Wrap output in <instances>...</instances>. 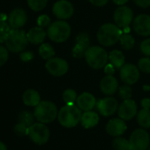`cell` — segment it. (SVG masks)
<instances>
[{"label": "cell", "instance_id": "cell-1", "mask_svg": "<svg viewBox=\"0 0 150 150\" xmlns=\"http://www.w3.org/2000/svg\"><path fill=\"white\" fill-rule=\"evenodd\" d=\"M81 110L75 104H65L62 107L57 114L59 124L66 128L76 126L81 119Z\"/></svg>", "mask_w": 150, "mask_h": 150}, {"label": "cell", "instance_id": "cell-2", "mask_svg": "<svg viewBox=\"0 0 150 150\" xmlns=\"http://www.w3.org/2000/svg\"><path fill=\"white\" fill-rule=\"evenodd\" d=\"M123 31L120 28L112 23H106L100 27L97 31V40L103 46L110 47L120 40Z\"/></svg>", "mask_w": 150, "mask_h": 150}, {"label": "cell", "instance_id": "cell-3", "mask_svg": "<svg viewBox=\"0 0 150 150\" xmlns=\"http://www.w3.org/2000/svg\"><path fill=\"white\" fill-rule=\"evenodd\" d=\"M85 58L88 64L96 70L103 68L109 60V54L100 46H92L88 49L85 54Z\"/></svg>", "mask_w": 150, "mask_h": 150}, {"label": "cell", "instance_id": "cell-4", "mask_svg": "<svg viewBox=\"0 0 150 150\" xmlns=\"http://www.w3.org/2000/svg\"><path fill=\"white\" fill-rule=\"evenodd\" d=\"M57 106L50 101H41L34 110L35 119L43 124L53 122L57 117Z\"/></svg>", "mask_w": 150, "mask_h": 150}, {"label": "cell", "instance_id": "cell-5", "mask_svg": "<svg viewBox=\"0 0 150 150\" xmlns=\"http://www.w3.org/2000/svg\"><path fill=\"white\" fill-rule=\"evenodd\" d=\"M71 27L64 21H57L52 22L47 30V35L49 38L55 42L61 43L65 42L71 35Z\"/></svg>", "mask_w": 150, "mask_h": 150}, {"label": "cell", "instance_id": "cell-6", "mask_svg": "<svg viewBox=\"0 0 150 150\" xmlns=\"http://www.w3.org/2000/svg\"><path fill=\"white\" fill-rule=\"evenodd\" d=\"M5 42L8 50L12 52H21L26 49L29 42L24 30L12 28Z\"/></svg>", "mask_w": 150, "mask_h": 150}, {"label": "cell", "instance_id": "cell-7", "mask_svg": "<svg viewBox=\"0 0 150 150\" xmlns=\"http://www.w3.org/2000/svg\"><path fill=\"white\" fill-rule=\"evenodd\" d=\"M130 150H146L150 144L149 133L144 128L135 129L129 138Z\"/></svg>", "mask_w": 150, "mask_h": 150}, {"label": "cell", "instance_id": "cell-8", "mask_svg": "<svg viewBox=\"0 0 150 150\" xmlns=\"http://www.w3.org/2000/svg\"><path fill=\"white\" fill-rule=\"evenodd\" d=\"M31 140L37 145H43L50 139V130L43 123H34L28 127V134Z\"/></svg>", "mask_w": 150, "mask_h": 150}, {"label": "cell", "instance_id": "cell-9", "mask_svg": "<svg viewBox=\"0 0 150 150\" xmlns=\"http://www.w3.org/2000/svg\"><path fill=\"white\" fill-rule=\"evenodd\" d=\"M45 68L48 72L55 77H61L64 75L69 69L68 63L60 57H51L47 60Z\"/></svg>", "mask_w": 150, "mask_h": 150}, {"label": "cell", "instance_id": "cell-10", "mask_svg": "<svg viewBox=\"0 0 150 150\" xmlns=\"http://www.w3.org/2000/svg\"><path fill=\"white\" fill-rule=\"evenodd\" d=\"M113 18L117 26H118L120 28H125L132 23L133 13L128 6H120L115 10Z\"/></svg>", "mask_w": 150, "mask_h": 150}, {"label": "cell", "instance_id": "cell-11", "mask_svg": "<svg viewBox=\"0 0 150 150\" xmlns=\"http://www.w3.org/2000/svg\"><path fill=\"white\" fill-rule=\"evenodd\" d=\"M121 81L127 85L135 84L139 79V70L132 64H125L120 69Z\"/></svg>", "mask_w": 150, "mask_h": 150}, {"label": "cell", "instance_id": "cell-12", "mask_svg": "<svg viewBox=\"0 0 150 150\" xmlns=\"http://www.w3.org/2000/svg\"><path fill=\"white\" fill-rule=\"evenodd\" d=\"M73 6L68 0H59L56 2L52 7L53 14L59 20L65 21L73 15Z\"/></svg>", "mask_w": 150, "mask_h": 150}, {"label": "cell", "instance_id": "cell-13", "mask_svg": "<svg viewBox=\"0 0 150 150\" xmlns=\"http://www.w3.org/2000/svg\"><path fill=\"white\" fill-rule=\"evenodd\" d=\"M96 109L103 117H110L117 111L118 103L113 97H105L96 102Z\"/></svg>", "mask_w": 150, "mask_h": 150}, {"label": "cell", "instance_id": "cell-14", "mask_svg": "<svg viewBox=\"0 0 150 150\" xmlns=\"http://www.w3.org/2000/svg\"><path fill=\"white\" fill-rule=\"evenodd\" d=\"M137 113H138L137 104L135 101L132 99L124 100L117 109L118 117L125 121L132 119L137 115Z\"/></svg>", "mask_w": 150, "mask_h": 150}, {"label": "cell", "instance_id": "cell-15", "mask_svg": "<svg viewBox=\"0 0 150 150\" xmlns=\"http://www.w3.org/2000/svg\"><path fill=\"white\" fill-rule=\"evenodd\" d=\"M90 38L87 33H81L76 37V43H75L71 53L75 58H81L85 57L86 51L89 48Z\"/></svg>", "mask_w": 150, "mask_h": 150}, {"label": "cell", "instance_id": "cell-16", "mask_svg": "<svg viewBox=\"0 0 150 150\" xmlns=\"http://www.w3.org/2000/svg\"><path fill=\"white\" fill-rule=\"evenodd\" d=\"M132 27L135 33L140 36L150 35V16L147 14H139L132 21Z\"/></svg>", "mask_w": 150, "mask_h": 150}, {"label": "cell", "instance_id": "cell-17", "mask_svg": "<svg viewBox=\"0 0 150 150\" xmlns=\"http://www.w3.org/2000/svg\"><path fill=\"white\" fill-rule=\"evenodd\" d=\"M28 21V15L26 11L21 8H16L13 10L8 16V22L12 28L20 29L24 27Z\"/></svg>", "mask_w": 150, "mask_h": 150}, {"label": "cell", "instance_id": "cell-18", "mask_svg": "<svg viewBox=\"0 0 150 150\" xmlns=\"http://www.w3.org/2000/svg\"><path fill=\"white\" fill-rule=\"evenodd\" d=\"M127 129V125L122 118H112L106 125V132L112 137H118L123 135Z\"/></svg>", "mask_w": 150, "mask_h": 150}, {"label": "cell", "instance_id": "cell-19", "mask_svg": "<svg viewBox=\"0 0 150 150\" xmlns=\"http://www.w3.org/2000/svg\"><path fill=\"white\" fill-rule=\"evenodd\" d=\"M100 89L103 94L112 96L118 89V82L113 75H106L100 82Z\"/></svg>", "mask_w": 150, "mask_h": 150}, {"label": "cell", "instance_id": "cell-20", "mask_svg": "<svg viewBox=\"0 0 150 150\" xmlns=\"http://www.w3.org/2000/svg\"><path fill=\"white\" fill-rule=\"evenodd\" d=\"M76 105L83 111L92 110L96 106V99L91 93L84 92L77 97Z\"/></svg>", "mask_w": 150, "mask_h": 150}, {"label": "cell", "instance_id": "cell-21", "mask_svg": "<svg viewBox=\"0 0 150 150\" xmlns=\"http://www.w3.org/2000/svg\"><path fill=\"white\" fill-rule=\"evenodd\" d=\"M46 35H47V33L41 27L33 28L27 33V37H28V42L35 45L42 43L46 38Z\"/></svg>", "mask_w": 150, "mask_h": 150}, {"label": "cell", "instance_id": "cell-22", "mask_svg": "<svg viewBox=\"0 0 150 150\" xmlns=\"http://www.w3.org/2000/svg\"><path fill=\"white\" fill-rule=\"evenodd\" d=\"M99 119H100L99 115L96 111L88 110V111H84V113H82L81 123L84 128L90 129L98 125Z\"/></svg>", "mask_w": 150, "mask_h": 150}, {"label": "cell", "instance_id": "cell-23", "mask_svg": "<svg viewBox=\"0 0 150 150\" xmlns=\"http://www.w3.org/2000/svg\"><path fill=\"white\" fill-rule=\"evenodd\" d=\"M22 100L25 105L30 107H35L41 102L40 94L34 89H28L24 92L22 96Z\"/></svg>", "mask_w": 150, "mask_h": 150}, {"label": "cell", "instance_id": "cell-24", "mask_svg": "<svg viewBox=\"0 0 150 150\" xmlns=\"http://www.w3.org/2000/svg\"><path fill=\"white\" fill-rule=\"evenodd\" d=\"M11 30L12 27L8 22V17L6 14H0V43L6 42Z\"/></svg>", "mask_w": 150, "mask_h": 150}, {"label": "cell", "instance_id": "cell-25", "mask_svg": "<svg viewBox=\"0 0 150 150\" xmlns=\"http://www.w3.org/2000/svg\"><path fill=\"white\" fill-rule=\"evenodd\" d=\"M109 60L116 69H121L125 62L123 52L118 50H113L109 53Z\"/></svg>", "mask_w": 150, "mask_h": 150}, {"label": "cell", "instance_id": "cell-26", "mask_svg": "<svg viewBox=\"0 0 150 150\" xmlns=\"http://www.w3.org/2000/svg\"><path fill=\"white\" fill-rule=\"evenodd\" d=\"M137 122L141 128H150V110L141 109L137 113Z\"/></svg>", "mask_w": 150, "mask_h": 150}, {"label": "cell", "instance_id": "cell-27", "mask_svg": "<svg viewBox=\"0 0 150 150\" xmlns=\"http://www.w3.org/2000/svg\"><path fill=\"white\" fill-rule=\"evenodd\" d=\"M119 42L121 43L122 48L126 50H132L135 44V39L133 38V36L130 35L129 33H125V32L122 33Z\"/></svg>", "mask_w": 150, "mask_h": 150}, {"label": "cell", "instance_id": "cell-28", "mask_svg": "<svg viewBox=\"0 0 150 150\" xmlns=\"http://www.w3.org/2000/svg\"><path fill=\"white\" fill-rule=\"evenodd\" d=\"M39 55L43 59H50L55 56L54 48L50 43H42L39 48Z\"/></svg>", "mask_w": 150, "mask_h": 150}, {"label": "cell", "instance_id": "cell-29", "mask_svg": "<svg viewBox=\"0 0 150 150\" xmlns=\"http://www.w3.org/2000/svg\"><path fill=\"white\" fill-rule=\"evenodd\" d=\"M35 115L28 110H22L18 116L19 122L26 125L28 127L35 123Z\"/></svg>", "mask_w": 150, "mask_h": 150}, {"label": "cell", "instance_id": "cell-30", "mask_svg": "<svg viewBox=\"0 0 150 150\" xmlns=\"http://www.w3.org/2000/svg\"><path fill=\"white\" fill-rule=\"evenodd\" d=\"M112 147L115 150H130L129 139L127 140L121 136L116 137L112 141Z\"/></svg>", "mask_w": 150, "mask_h": 150}, {"label": "cell", "instance_id": "cell-31", "mask_svg": "<svg viewBox=\"0 0 150 150\" xmlns=\"http://www.w3.org/2000/svg\"><path fill=\"white\" fill-rule=\"evenodd\" d=\"M48 0H28L29 8L35 12H40L47 6Z\"/></svg>", "mask_w": 150, "mask_h": 150}, {"label": "cell", "instance_id": "cell-32", "mask_svg": "<svg viewBox=\"0 0 150 150\" xmlns=\"http://www.w3.org/2000/svg\"><path fill=\"white\" fill-rule=\"evenodd\" d=\"M77 93L73 89H66L63 93V100L66 104H74L77 100Z\"/></svg>", "mask_w": 150, "mask_h": 150}, {"label": "cell", "instance_id": "cell-33", "mask_svg": "<svg viewBox=\"0 0 150 150\" xmlns=\"http://www.w3.org/2000/svg\"><path fill=\"white\" fill-rule=\"evenodd\" d=\"M118 95L119 97L123 100H127V99H131L132 96V90L130 87V85H124L121 86L118 88Z\"/></svg>", "mask_w": 150, "mask_h": 150}, {"label": "cell", "instance_id": "cell-34", "mask_svg": "<svg viewBox=\"0 0 150 150\" xmlns=\"http://www.w3.org/2000/svg\"><path fill=\"white\" fill-rule=\"evenodd\" d=\"M138 68L144 73H150V57H142L138 62Z\"/></svg>", "mask_w": 150, "mask_h": 150}, {"label": "cell", "instance_id": "cell-35", "mask_svg": "<svg viewBox=\"0 0 150 150\" xmlns=\"http://www.w3.org/2000/svg\"><path fill=\"white\" fill-rule=\"evenodd\" d=\"M14 132L18 136H25L28 134V126L22 123H18L14 126Z\"/></svg>", "mask_w": 150, "mask_h": 150}, {"label": "cell", "instance_id": "cell-36", "mask_svg": "<svg viewBox=\"0 0 150 150\" xmlns=\"http://www.w3.org/2000/svg\"><path fill=\"white\" fill-rule=\"evenodd\" d=\"M140 50L146 56L150 57V38L146 39L140 42Z\"/></svg>", "mask_w": 150, "mask_h": 150}, {"label": "cell", "instance_id": "cell-37", "mask_svg": "<svg viewBox=\"0 0 150 150\" xmlns=\"http://www.w3.org/2000/svg\"><path fill=\"white\" fill-rule=\"evenodd\" d=\"M50 18L46 15V14H42L41 16L38 17L37 19V25L38 27H41V28H46V27H49L50 25Z\"/></svg>", "mask_w": 150, "mask_h": 150}, {"label": "cell", "instance_id": "cell-38", "mask_svg": "<svg viewBox=\"0 0 150 150\" xmlns=\"http://www.w3.org/2000/svg\"><path fill=\"white\" fill-rule=\"evenodd\" d=\"M9 57V53H8V49L0 45V66L4 65Z\"/></svg>", "mask_w": 150, "mask_h": 150}, {"label": "cell", "instance_id": "cell-39", "mask_svg": "<svg viewBox=\"0 0 150 150\" xmlns=\"http://www.w3.org/2000/svg\"><path fill=\"white\" fill-rule=\"evenodd\" d=\"M20 57L23 62H28L34 58V53L31 51H21Z\"/></svg>", "mask_w": 150, "mask_h": 150}, {"label": "cell", "instance_id": "cell-40", "mask_svg": "<svg viewBox=\"0 0 150 150\" xmlns=\"http://www.w3.org/2000/svg\"><path fill=\"white\" fill-rule=\"evenodd\" d=\"M136 6L141 8H146L150 6V0H133Z\"/></svg>", "mask_w": 150, "mask_h": 150}, {"label": "cell", "instance_id": "cell-41", "mask_svg": "<svg viewBox=\"0 0 150 150\" xmlns=\"http://www.w3.org/2000/svg\"><path fill=\"white\" fill-rule=\"evenodd\" d=\"M115 67L112 64H107L104 66V71L106 73V75H113L115 73Z\"/></svg>", "mask_w": 150, "mask_h": 150}, {"label": "cell", "instance_id": "cell-42", "mask_svg": "<svg viewBox=\"0 0 150 150\" xmlns=\"http://www.w3.org/2000/svg\"><path fill=\"white\" fill-rule=\"evenodd\" d=\"M88 1L95 6H104L105 5H107L109 0H88Z\"/></svg>", "mask_w": 150, "mask_h": 150}, {"label": "cell", "instance_id": "cell-43", "mask_svg": "<svg viewBox=\"0 0 150 150\" xmlns=\"http://www.w3.org/2000/svg\"><path fill=\"white\" fill-rule=\"evenodd\" d=\"M142 109H147L150 110V99L149 98H144L140 102Z\"/></svg>", "mask_w": 150, "mask_h": 150}, {"label": "cell", "instance_id": "cell-44", "mask_svg": "<svg viewBox=\"0 0 150 150\" xmlns=\"http://www.w3.org/2000/svg\"><path fill=\"white\" fill-rule=\"evenodd\" d=\"M129 0H113V2L117 5V6H124L125 4H126Z\"/></svg>", "mask_w": 150, "mask_h": 150}, {"label": "cell", "instance_id": "cell-45", "mask_svg": "<svg viewBox=\"0 0 150 150\" xmlns=\"http://www.w3.org/2000/svg\"><path fill=\"white\" fill-rule=\"evenodd\" d=\"M0 150H7V147L5 143L0 141Z\"/></svg>", "mask_w": 150, "mask_h": 150}, {"label": "cell", "instance_id": "cell-46", "mask_svg": "<svg viewBox=\"0 0 150 150\" xmlns=\"http://www.w3.org/2000/svg\"><path fill=\"white\" fill-rule=\"evenodd\" d=\"M143 90H144V91H150V86H148V85H144V86H143Z\"/></svg>", "mask_w": 150, "mask_h": 150}, {"label": "cell", "instance_id": "cell-47", "mask_svg": "<svg viewBox=\"0 0 150 150\" xmlns=\"http://www.w3.org/2000/svg\"><path fill=\"white\" fill-rule=\"evenodd\" d=\"M148 150H150V149H148Z\"/></svg>", "mask_w": 150, "mask_h": 150}]
</instances>
